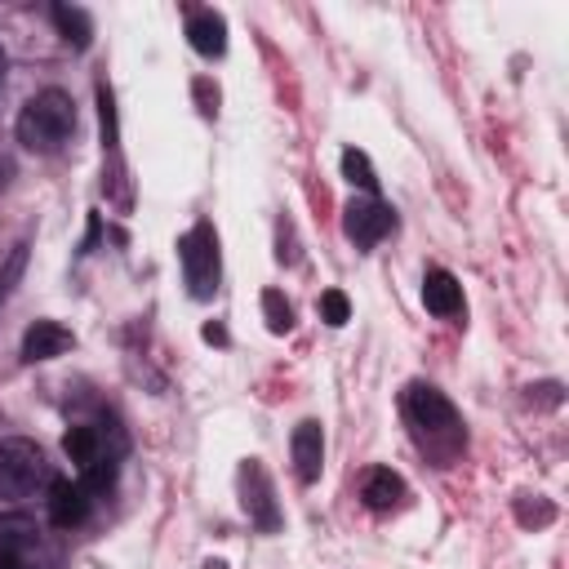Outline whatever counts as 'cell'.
<instances>
[{"mask_svg": "<svg viewBox=\"0 0 569 569\" xmlns=\"http://www.w3.org/2000/svg\"><path fill=\"white\" fill-rule=\"evenodd\" d=\"M76 133V102L62 89H40L22 111H18V142L27 151H62Z\"/></svg>", "mask_w": 569, "mask_h": 569, "instance_id": "obj_1", "label": "cell"}, {"mask_svg": "<svg viewBox=\"0 0 569 569\" xmlns=\"http://www.w3.org/2000/svg\"><path fill=\"white\" fill-rule=\"evenodd\" d=\"M178 258H182V280L187 293L196 302L218 293V276H222V258H218V231L209 222H196L182 240H178Z\"/></svg>", "mask_w": 569, "mask_h": 569, "instance_id": "obj_2", "label": "cell"}, {"mask_svg": "<svg viewBox=\"0 0 569 569\" xmlns=\"http://www.w3.org/2000/svg\"><path fill=\"white\" fill-rule=\"evenodd\" d=\"M49 480V462L36 440L27 436H4L0 440V493L4 498H27Z\"/></svg>", "mask_w": 569, "mask_h": 569, "instance_id": "obj_3", "label": "cell"}, {"mask_svg": "<svg viewBox=\"0 0 569 569\" xmlns=\"http://www.w3.org/2000/svg\"><path fill=\"white\" fill-rule=\"evenodd\" d=\"M405 413L409 422L427 436V440H449L458 445L462 440V422H458V409L445 400V391H436L431 382H413L405 391Z\"/></svg>", "mask_w": 569, "mask_h": 569, "instance_id": "obj_4", "label": "cell"}, {"mask_svg": "<svg viewBox=\"0 0 569 569\" xmlns=\"http://www.w3.org/2000/svg\"><path fill=\"white\" fill-rule=\"evenodd\" d=\"M240 502L249 511V520L262 529V533H276L280 529V507H276V489H271V476L262 471L258 458H249L240 467Z\"/></svg>", "mask_w": 569, "mask_h": 569, "instance_id": "obj_5", "label": "cell"}, {"mask_svg": "<svg viewBox=\"0 0 569 569\" xmlns=\"http://www.w3.org/2000/svg\"><path fill=\"white\" fill-rule=\"evenodd\" d=\"M342 231H347L360 249H373L382 236H391V231H396V213H391L378 196L347 200V209H342Z\"/></svg>", "mask_w": 569, "mask_h": 569, "instance_id": "obj_6", "label": "cell"}, {"mask_svg": "<svg viewBox=\"0 0 569 569\" xmlns=\"http://www.w3.org/2000/svg\"><path fill=\"white\" fill-rule=\"evenodd\" d=\"M40 529L31 516H0V569H36Z\"/></svg>", "mask_w": 569, "mask_h": 569, "instance_id": "obj_7", "label": "cell"}, {"mask_svg": "<svg viewBox=\"0 0 569 569\" xmlns=\"http://www.w3.org/2000/svg\"><path fill=\"white\" fill-rule=\"evenodd\" d=\"M289 453H293V471H298V480L311 485V480L320 476V467H325V431H320L316 418H302V422L293 427V436H289Z\"/></svg>", "mask_w": 569, "mask_h": 569, "instance_id": "obj_8", "label": "cell"}, {"mask_svg": "<svg viewBox=\"0 0 569 569\" xmlns=\"http://www.w3.org/2000/svg\"><path fill=\"white\" fill-rule=\"evenodd\" d=\"M89 489L80 480H49V525L53 529H76L89 516Z\"/></svg>", "mask_w": 569, "mask_h": 569, "instance_id": "obj_9", "label": "cell"}, {"mask_svg": "<svg viewBox=\"0 0 569 569\" xmlns=\"http://www.w3.org/2000/svg\"><path fill=\"white\" fill-rule=\"evenodd\" d=\"M71 347H76V338H71V329L58 325V320H36V325L22 333V360H27V365L58 360V356L71 351Z\"/></svg>", "mask_w": 569, "mask_h": 569, "instance_id": "obj_10", "label": "cell"}, {"mask_svg": "<svg viewBox=\"0 0 569 569\" xmlns=\"http://www.w3.org/2000/svg\"><path fill=\"white\" fill-rule=\"evenodd\" d=\"M187 40H191V49H196L200 58H222V53H227V22H222V13L196 9V13L187 18Z\"/></svg>", "mask_w": 569, "mask_h": 569, "instance_id": "obj_11", "label": "cell"}, {"mask_svg": "<svg viewBox=\"0 0 569 569\" xmlns=\"http://www.w3.org/2000/svg\"><path fill=\"white\" fill-rule=\"evenodd\" d=\"M422 302H427V311H431V316L449 320V316H458V311H462V284H458L445 267H431V271L422 276Z\"/></svg>", "mask_w": 569, "mask_h": 569, "instance_id": "obj_12", "label": "cell"}, {"mask_svg": "<svg viewBox=\"0 0 569 569\" xmlns=\"http://www.w3.org/2000/svg\"><path fill=\"white\" fill-rule=\"evenodd\" d=\"M360 498H365L369 511H391V507L405 498V480H400L391 467H373V471H365V480H360Z\"/></svg>", "mask_w": 569, "mask_h": 569, "instance_id": "obj_13", "label": "cell"}, {"mask_svg": "<svg viewBox=\"0 0 569 569\" xmlns=\"http://www.w3.org/2000/svg\"><path fill=\"white\" fill-rule=\"evenodd\" d=\"M53 22H58V31H62L67 44L89 49V40H93V22H89V13H84L80 4H53Z\"/></svg>", "mask_w": 569, "mask_h": 569, "instance_id": "obj_14", "label": "cell"}, {"mask_svg": "<svg viewBox=\"0 0 569 569\" xmlns=\"http://www.w3.org/2000/svg\"><path fill=\"white\" fill-rule=\"evenodd\" d=\"M342 178H347L351 187H360V191L378 196V173H373L369 156H365V151H356V147H347V151H342Z\"/></svg>", "mask_w": 569, "mask_h": 569, "instance_id": "obj_15", "label": "cell"}, {"mask_svg": "<svg viewBox=\"0 0 569 569\" xmlns=\"http://www.w3.org/2000/svg\"><path fill=\"white\" fill-rule=\"evenodd\" d=\"M262 316H267V329H271V333H289V329H293V307L284 302L280 289H267V293H262Z\"/></svg>", "mask_w": 569, "mask_h": 569, "instance_id": "obj_16", "label": "cell"}, {"mask_svg": "<svg viewBox=\"0 0 569 569\" xmlns=\"http://www.w3.org/2000/svg\"><path fill=\"white\" fill-rule=\"evenodd\" d=\"M316 307H320V320H325V325H333V329L351 320V302H347V293H342V289H325Z\"/></svg>", "mask_w": 569, "mask_h": 569, "instance_id": "obj_17", "label": "cell"}, {"mask_svg": "<svg viewBox=\"0 0 569 569\" xmlns=\"http://www.w3.org/2000/svg\"><path fill=\"white\" fill-rule=\"evenodd\" d=\"M204 342H227V333H222V325H204Z\"/></svg>", "mask_w": 569, "mask_h": 569, "instance_id": "obj_18", "label": "cell"}, {"mask_svg": "<svg viewBox=\"0 0 569 569\" xmlns=\"http://www.w3.org/2000/svg\"><path fill=\"white\" fill-rule=\"evenodd\" d=\"M204 569H227V565H222V560H209V565H204Z\"/></svg>", "mask_w": 569, "mask_h": 569, "instance_id": "obj_19", "label": "cell"}, {"mask_svg": "<svg viewBox=\"0 0 569 569\" xmlns=\"http://www.w3.org/2000/svg\"><path fill=\"white\" fill-rule=\"evenodd\" d=\"M0 76H4V53H0Z\"/></svg>", "mask_w": 569, "mask_h": 569, "instance_id": "obj_20", "label": "cell"}, {"mask_svg": "<svg viewBox=\"0 0 569 569\" xmlns=\"http://www.w3.org/2000/svg\"><path fill=\"white\" fill-rule=\"evenodd\" d=\"M0 293H4V284H0Z\"/></svg>", "mask_w": 569, "mask_h": 569, "instance_id": "obj_21", "label": "cell"}]
</instances>
